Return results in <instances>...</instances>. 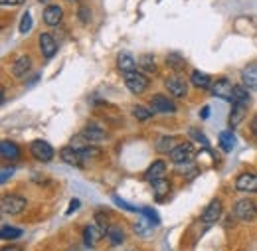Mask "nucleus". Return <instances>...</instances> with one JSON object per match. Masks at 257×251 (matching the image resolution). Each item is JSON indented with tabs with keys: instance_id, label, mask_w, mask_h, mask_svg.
Masks as SVG:
<instances>
[{
	"instance_id": "0eeeda50",
	"label": "nucleus",
	"mask_w": 257,
	"mask_h": 251,
	"mask_svg": "<svg viewBox=\"0 0 257 251\" xmlns=\"http://www.w3.org/2000/svg\"><path fill=\"white\" fill-rule=\"evenodd\" d=\"M30 153H32V157L36 160H40V162H50L52 158H54V149H52V145H48L46 141H34L32 145H30Z\"/></svg>"
},
{
	"instance_id": "6ab92c4d",
	"label": "nucleus",
	"mask_w": 257,
	"mask_h": 251,
	"mask_svg": "<svg viewBox=\"0 0 257 251\" xmlns=\"http://www.w3.org/2000/svg\"><path fill=\"white\" fill-rule=\"evenodd\" d=\"M89 143H101V141H105L107 139V133H105V129H101V127L97 125H87L83 129V133H81Z\"/></svg>"
},
{
	"instance_id": "49530a36",
	"label": "nucleus",
	"mask_w": 257,
	"mask_h": 251,
	"mask_svg": "<svg viewBox=\"0 0 257 251\" xmlns=\"http://www.w3.org/2000/svg\"><path fill=\"white\" fill-rule=\"evenodd\" d=\"M40 2H48V0H40Z\"/></svg>"
},
{
	"instance_id": "423d86ee",
	"label": "nucleus",
	"mask_w": 257,
	"mask_h": 251,
	"mask_svg": "<svg viewBox=\"0 0 257 251\" xmlns=\"http://www.w3.org/2000/svg\"><path fill=\"white\" fill-rule=\"evenodd\" d=\"M164 87H166L168 93L172 95V97H176V99H184L188 95V83L182 77H178V75L166 77L164 79Z\"/></svg>"
},
{
	"instance_id": "7ed1b4c3",
	"label": "nucleus",
	"mask_w": 257,
	"mask_h": 251,
	"mask_svg": "<svg viewBox=\"0 0 257 251\" xmlns=\"http://www.w3.org/2000/svg\"><path fill=\"white\" fill-rule=\"evenodd\" d=\"M233 214L239 221H251L257 218V204L243 198V200H237L235 206H233Z\"/></svg>"
},
{
	"instance_id": "72a5a7b5",
	"label": "nucleus",
	"mask_w": 257,
	"mask_h": 251,
	"mask_svg": "<svg viewBox=\"0 0 257 251\" xmlns=\"http://www.w3.org/2000/svg\"><path fill=\"white\" fill-rule=\"evenodd\" d=\"M153 225H155V223H153V220L143 218V220H139L137 223H135V231H137V233H147V231H149Z\"/></svg>"
},
{
	"instance_id": "ddd939ff",
	"label": "nucleus",
	"mask_w": 257,
	"mask_h": 251,
	"mask_svg": "<svg viewBox=\"0 0 257 251\" xmlns=\"http://www.w3.org/2000/svg\"><path fill=\"white\" fill-rule=\"evenodd\" d=\"M241 83L249 91H257V63H249L241 69Z\"/></svg>"
},
{
	"instance_id": "473e14b6",
	"label": "nucleus",
	"mask_w": 257,
	"mask_h": 251,
	"mask_svg": "<svg viewBox=\"0 0 257 251\" xmlns=\"http://www.w3.org/2000/svg\"><path fill=\"white\" fill-rule=\"evenodd\" d=\"M79 155H81V158H83V160H93V158L101 157V151H99L97 147H93V145H89V147H87V149H83Z\"/></svg>"
},
{
	"instance_id": "f8f14e48",
	"label": "nucleus",
	"mask_w": 257,
	"mask_h": 251,
	"mask_svg": "<svg viewBox=\"0 0 257 251\" xmlns=\"http://www.w3.org/2000/svg\"><path fill=\"white\" fill-rule=\"evenodd\" d=\"M32 69V60H30V56H20L18 60H14L12 65H10V71H12V75L14 77H26V73Z\"/></svg>"
},
{
	"instance_id": "de8ad7c7",
	"label": "nucleus",
	"mask_w": 257,
	"mask_h": 251,
	"mask_svg": "<svg viewBox=\"0 0 257 251\" xmlns=\"http://www.w3.org/2000/svg\"><path fill=\"white\" fill-rule=\"evenodd\" d=\"M128 251H135V249H128Z\"/></svg>"
},
{
	"instance_id": "2f4dec72",
	"label": "nucleus",
	"mask_w": 257,
	"mask_h": 251,
	"mask_svg": "<svg viewBox=\"0 0 257 251\" xmlns=\"http://www.w3.org/2000/svg\"><path fill=\"white\" fill-rule=\"evenodd\" d=\"M89 145H93V143H89V141H87L83 135L73 137V139H71V143H69V147H71V149H75L77 153H81V151H83V149H87Z\"/></svg>"
},
{
	"instance_id": "a878e982",
	"label": "nucleus",
	"mask_w": 257,
	"mask_h": 251,
	"mask_svg": "<svg viewBox=\"0 0 257 251\" xmlns=\"http://www.w3.org/2000/svg\"><path fill=\"white\" fill-rule=\"evenodd\" d=\"M166 63H168L174 71H180V69L186 67V60H184V56H182L180 52H170V54L166 56Z\"/></svg>"
},
{
	"instance_id": "39448f33",
	"label": "nucleus",
	"mask_w": 257,
	"mask_h": 251,
	"mask_svg": "<svg viewBox=\"0 0 257 251\" xmlns=\"http://www.w3.org/2000/svg\"><path fill=\"white\" fill-rule=\"evenodd\" d=\"M151 109L155 111V113H161V115H172V113H176V105H174V101L170 99V97H166V95H153L151 97Z\"/></svg>"
},
{
	"instance_id": "bb28decb",
	"label": "nucleus",
	"mask_w": 257,
	"mask_h": 251,
	"mask_svg": "<svg viewBox=\"0 0 257 251\" xmlns=\"http://www.w3.org/2000/svg\"><path fill=\"white\" fill-rule=\"evenodd\" d=\"M218 143H220V149H222V151L229 153V151H233V147H235V137H233L231 131H224V133H220Z\"/></svg>"
},
{
	"instance_id": "a211bd4d",
	"label": "nucleus",
	"mask_w": 257,
	"mask_h": 251,
	"mask_svg": "<svg viewBox=\"0 0 257 251\" xmlns=\"http://www.w3.org/2000/svg\"><path fill=\"white\" fill-rule=\"evenodd\" d=\"M103 233H105L103 227H99L97 223H89V225L83 229V239H85L87 245H95V241L103 237Z\"/></svg>"
},
{
	"instance_id": "2eb2a0df",
	"label": "nucleus",
	"mask_w": 257,
	"mask_h": 251,
	"mask_svg": "<svg viewBox=\"0 0 257 251\" xmlns=\"http://www.w3.org/2000/svg\"><path fill=\"white\" fill-rule=\"evenodd\" d=\"M164 174H166V162H164V160H155V162L147 168L145 178H147L149 182H155V180H159V178H164Z\"/></svg>"
},
{
	"instance_id": "dca6fc26",
	"label": "nucleus",
	"mask_w": 257,
	"mask_h": 251,
	"mask_svg": "<svg viewBox=\"0 0 257 251\" xmlns=\"http://www.w3.org/2000/svg\"><path fill=\"white\" fill-rule=\"evenodd\" d=\"M117 67H119L123 73H131V71H137L139 62H137L131 54L123 52V54H119V56H117Z\"/></svg>"
},
{
	"instance_id": "a18cd8bd",
	"label": "nucleus",
	"mask_w": 257,
	"mask_h": 251,
	"mask_svg": "<svg viewBox=\"0 0 257 251\" xmlns=\"http://www.w3.org/2000/svg\"><path fill=\"white\" fill-rule=\"evenodd\" d=\"M65 2H79V0H65Z\"/></svg>"
},
{
	"instance_id": "b1692460",
	"label": "nucleus",
	"mask_w": 257,
	"mask_h": 251,
	"mask_svg": "<svg viewBox=\"0 0 257 251\" xmlns=\"http://www.w3.org/2000/svg\"><path fill=\"white\" fill-rule=\"evenodd\" d=\"M245 107H247V105L233 103V109H231V115H229V127H231V129L237 127L243 121V117H245Z\"/></svg>"
},
{
	"instance_id": "cd10ccee",
	"label": "nucleus",
	"mask_w": 257,
	"mask_h": 251,
	"mask_svg": "<svg viewBox=\"0 0 257 251\" xmlns=\"http://www.w3.org/2000/svg\"><path fill=\"white\" fill-rule=\"evenodd\" d=\"M153 115H155L153 109H147V107H143V105H135V107H133V117L139 119V121H149Z\"/></svg>"
},
{
	"instance_id": "f257e3e1",
	"label": "nucleus",
	"mask_w": 257,
	"mask_h": 251,
	"mask_svg": "<svg viewBox=\"0 0 257 251\" xmlns=\"http://www.w3.org/2000/svg\"><path fill=\"white\" fill-rule=\"evenodd\" d=\"M0 206H2V212H4V214H8V216H18V214H22V212L26 210L28 202H26V198H22V196H18V194H8V196L2 198Z\"/></svg>"
},
{
	"instance_id": "f3484780",
	"label": "nucleus",
	"mask_w": 257,
	"mask_h": 251,
	"mask_svg": "<svg viewBox=\"0 0 257 251\" xmlns=\"http://www.w3.org/2000/svg\"><path fill=\"white\" fill-rule=\"evenodd\" d=\"M60 158L64 160L65 164H69V166H83V158L81 155L75 151V149H71V147H65L60 151Z\"/></svg>"
},
{
	"instance_id": "ea45409f",
	"label": "nucleus",
	"mask_w": 257,
	"mask_h": 251,
	"mask_svg": "<svg viewBox=\"0 0 257 251\" xmlns=\"http://www.w3.org/2000/svg\"><path fill=\"white\" fill-rule=\"evenodd\" d=\"M26 0H0V4L2 6H20V4H24Z\"/></svg>"
},
{
	"instance_id": "6e6552de",
	"label": "nucleus",
	"mask_w": 257,
	"mask_h": 251,
	"mask_svg": "<svg viewBox=\"0 0 257 251\" xmlns=\"http://www.w3.org/2000/svg\"><path fill=\"white\" fill-rule=\"evenodd\" d=\"M210 93L214 95V97L224 99V101H233V87H231V83H229L225 77H222V79H216V81L212 83Z\"/></svg>"
},
{
	"instance_id": "412c9836",
	"label": "nucleus",
	"mask_w": 257,
	"mask_h": 251,
	"mask_svg": "<svg viewBox=\"0 0 257 251\" xmlns=\"http://www.w3.org/2000/svg\"><path fill=\"white\" fill-rule=\"evenodd\" d=\"M0 155H2V158H6V160H18L20 158V149L12 141H2Z\"/></svg>"
},
{
	"instance_id": "4468645a",
	"label": "nucleus",
	"mask_w": 257,
	"mask_h": 251,
	"mask_svg": "<svg viewBox=\"0 0 257 251\" xmlns=\"http://www.w3.org/2000/svg\"><path fill=\"white\" fill-rule=\"evenodd\" d=\"M62 18H64V10H62L58 4L46 6V10H44V22H46L48 26H58V24L62 22Z\"/></svg>"
},
{
	"instance_id": "393cba45",
	"label": "nucleus",
	"mask_w": 257,
	"mask_h": 251,
	"mask_svg": "<svg viewBox=\"0 0 257 251\" xmlns=\"http://www.w3.org/2000/svg\"><path fill=\"white\" fill-rule=\"evenodd\" d=\"M176 141H174V137H161L159 141H157V145H155V151L157 153H161V155H166V153H172L174 151V145Z\"/></svg>"
},
{
	"instance_id": "a19ab883",
	"label": "nucleus",
	"mask_w": 257,
	"mask_h": 251,
	"mask_svg": "<svg viewBox=\"0 0 257 251\" xmlns=\"http://www.w3.org/2000/svg\"><path fill=\"white\" fill-rule=\"evenodd\" d=\"M79 208V200H71L69 202V210H67V214H71V212H75Z\"/></svg>"
},
{
	"instance_id": "c756f323",
	"label": "nucleus",
	"mask_w": 257,
	"mask_h": 251,
	"mask_svg": "<svg viewBox=\"0 0 257 251\" xmlns=\"http://www.w3.org/2000/svg\"><path fill=\"white\" fill-rule=\"evenodd\" d=\"M249 89L247 87H233V101L231 103H241V105H247L249 103Z\"/></svg>"
},
{
	"instance_id": "f03ea898",
	"label": "nucleus",
	"mask_w": 257,
	"mask_h": 251,
	"mask_svg": "<svg viewBox=\"0 0 257 251\" xmlns=\"http://www.w3.org/2000/svg\"><path fill=\"white\" fill-rule=\"evenodd\" d=\"M125 85H127V89L133 95H141L147 91V87H149V79H147L145 73H141V71L137 69V71L125 73Z\"/></svg>"
},
{
	"instance_id": "c85d7f7f",
	"label": "nucleus",
	"mask_w": 257,
	"mask_h": 251,
	"mask_svg": "<svg viewBox=\"0 0 257 251\" xmlns=\"http://www.w3.org/2000/svg\"><path fill=\"white\" fill-rule=\"evenodd\" d=\"M139 67H141V69H145V71H149V73H155V71H157L155 58H153V56H149V54L141 56V58H139Z\"/></svg>"
},
{
	"instance_id": "4be33fe9",
	"label": "nucleus",
	"mask_w": 257,
	"mask_h": 251,
	"mask_svg": "<svg viewBox=\"0 0 257 251\" xmlns=\"http://www.w3.org/2000/svg\"><path fill=\"white\" fill-rule=\"evenodd\" d=\"M107 239L111 241V245H121L125 241V231L121 229V225H109L105 231Z\"/></svg>"
},
{
	"instance_id": "c9c22d12",
	"label": "nucleus",
	"mask_w": 257,
	"mask_h": 251,
	"mask_svg": "<svg viewBox=\"0 0 257 251\" xmlns=\"http://www.w3.org/2000/svg\"><path fill=\"white\" fill-rule=\"evenodd\" d=\"M113 204H117L119 208H123V210H127V212H141L143 208H137V206H131L128 202H125V200H121L119 196H113Z\"/></svg>"
},
{
	"instance_id": "aec40b11",
	"label": "nucleus",
	"mask_w": 257,
	"mask_h": 251,
	"mask_svg": "<svg viewBox=\"0 0 257 251\" xmlns=\"http://www.w3.org/2000/svg\"><path fill=\"white\" fill-rule=\"evenodd\" d=\"M190 83H192L194 87H198V89H210L214 81H212V77H210L208 73H204V71H192Z\"/></svg>"
},
{
	"instance_id": "79ce46f5",
	"label": "nucleus",
	"mask_w": 257,
	"mask_h": 251,
	"mask_svg": "<svg viewBox=\"0 0 257 251\" xmlns=\"http://www.w3.org/2000/svg\"><path fill=\"white\" fill-rule=\"evenodd\" d=\"M249 129H251V133H253V137L257 139V115L251 119V123H249Z\"/></svg>"
},
{
	"instance_id": "5701e85b",
	"label": "nucleus",
	"mask_w": 257,
	"mask_h": 251,
	"mask_svg": "<svg viewBox=\"0 0 257 251\" xmlns=\"http://www.w3.org/2000/svg\"><path fill=\"white\" fill-rule=\"evenodd\" d=\"M153 190H155V198L161 202V200H164L168 196V192H170V182L166 178H159V180L153 182Z\"/></svg>"
},
{
	"instance_id": "1a4fd4ad",
	"label": "nucleus",
	"mask_w": 257,
	"mask_h": 251,
	"mask_svg": "<svg viewBox=\"0 0 257 251\" xmlns=\"http://www.w3.org/2000/svg\"><path fill=\"white\" fill-rule=\"evenodd\" d=\"M235 188L245 194H257V174L253 172H243L235 180Z\"/></svg>"
},
{
	"instance_id": "4c0bfd02",
	"label": "nucleus",
	"mask_w": 257,
	"mask_h": 251,
	"mask_svg": "<svg viewBox=\"0 0 257 251\" xmlns=\"http://www.w3.org/2000/svg\"><path fill=\"white\" fill-rule=\"evenodd\" d=\"M190 137H192V139H196L198 143H202V147H204V149H208V145H210V143H208V139H206L202 133H198L196 129H190Z\"/></svg>"
},
{
	"instance_id": "9b49d317",
	"label": "nucleus",
	"mask_w": 257,
	"mask_h": 251,
	"mask_svg": "<svg viewBox=\"0 0 257 251\" xmlns=\"http://www.w3.org/2000/svg\"><path fill=\"white\" fill-rule=\"evenodd\" d=\"M220 218H222V202L216 198V200H212V202L206 206V210H204V214H202V221H204V223H216Z\"/></svg>"
},
{
	"instance_id": "9d476101",
	"label": "nucleus",
	"mask_w": 257,
	"mask_h": 251,
	"mask_svg": "<svg viewBox=\"0 0 257 251\" xmlns=\"http://www.w3.org/2000/svg\"><path fill=\"white\" fill-rule=\"evenodd\" d=\"M38 42H40V52H42V56L46 60H52L58 54V44H56V40H54L52 34H48V32L40 34V40Z\"/></svg>"
},
{
	"instance_id": "37998d69",
	"label": "nucleus",
	"mask_w": 257,
	"mask_h": 251,
	"mask_svg": "<svg viewBox=\"0 0 257 251\" xmlns=\"http://www.w3.org/2000/svg\"><path fill=\"white\" fill-rule=\"evenodd\" d=\"M208 115H210V107H204L202 109V119H208Z\"/></svg>"
},
{
	"instance_id": "20e7f679",
	"label": "nucleus",
	"mask_w": 257,
	"mask_h": 251,
	"mask_svg": "<svg viewBox=\"0 0 257 251\" xmlns=\"http://www.w3.org/2000/svg\"><path fill=\"white\" fill-rule=\"evenodd\" d=\"M196 157V151H194L192 143H182V145H176L174 151L170 153V158L174 164H190Z\"/></svg>"
},
{
	"instance_id": "7c9ffc66",
	"label": "nucleus",
	"mask_w": 257,
	"mask_h": 251,
	"mask_svg": "<svg viewBox=\"0 0 257 251\" xmlns=\"http://www.w3.org/2000/svg\"><path fill=\"white\" fill-rule=\"evenodd\" d=\"M20 235H22V229H18V227L2 225V229H0V237L2 239H18Z\"/></svg>"
},
{
	"instance_id": "c03bdc74",
	"label": "nucleus",
	"mask_w": 257,
	"mask_h": 251,
	"mask_svg": "<svg viewBox=\"0 0 257 251\" xmlns=\"http://www.w3.org/2000/svg\"><path fill=\"white\" fill-rule=\"evenodd\" d=\"M2 251H20V249H16V247H6V249H2Z\"/></svg>"
},
{
	"instance_id": "e433bc0d",
	"label": "nucleus",
	"mask_w": 257,
	"mask_h": 251,
	"mask_svg": "<svg viewBox=\"0 0 257 251\" xmlns=\"http://www.w3.org/2000/svg\"><path fill=\"white\" fill-rule=\"evenodd\" d=\"M77 16L81 18V22H83V24H87V22L91 20V10H89V8H87V6L83 4V6L79 8V12H77Z\"/></svg>"
},
{
	"instance_id": "f704fd0d",
	"label": "nucleus",
	"mask_w": 257,
	"mask_h": 251,
	"mask_svg": "<svg viewBox=\"0 0 257 251\" xmlns=\"http://www.w3.org/2000/svg\"><path fill=\"white\" fill-rule=\"evenodd\" d=\"M20 34H28V32L32 30V16L26 12L24 16H22V20H20Z\"/></svg>"
},
{
	"instance_id": "58836bf2",
	"label": "nucleus",
	"mask_w": 257,
	"mask_h": 251,
	"mask_svg": "<svg viewBox=\"0 0 257 251\" xmlns=\"http://www.w3.org/2000/svg\"><path fill=\"white\" fill-rule=\"evenodd\" d=\"M12 174H14V168H2V176H0V182L4 184V182H6V180L12 176Z\"/></svg>"
}]
</instances>
